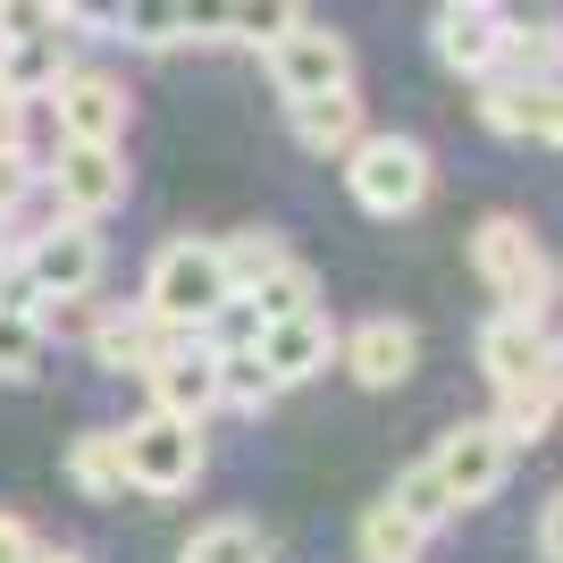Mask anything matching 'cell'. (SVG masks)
Segmentation results:
<instances>
[{
    "label": "cell",
    "mask_w": 563,
    "mask_h": 563,
    "mask_svg": "<svg viewBox=\"0 0 563 563\" xmlns=\"http://www.w3.org/2000/svg\"><path fill=\"white\" fill-rule=\"evenodd\" d=\"M161 329L177 336H202L219 320V303H235L228 269H219V235H168L161 253H152V269H143V295H135Z\"/></svg>",
    "instance_id": "obj_1"
},
{
    "label": "cell",
    "mask_w": 563,
    "mask_h": 563,
    "mask_svg": "<svg viewBox=\"0 0 563 563\" xmlns=\"http://www.w3.org/2000/svg\"><path fill=\"white\" fill-rule=\"evenodd\" d=\"M345 194H353V211L362 219H412L429 202V186H438V161H429V143L421 135H396V126H371V135L353 143L345 161Z\"/></svg>",
    "instance_id": "obj_2"
},
{
    "label": "cell",
    "mask_w": 563,
    "mask_h": 563,
    "mask_svg": "<svg viewBox=\"0 0 563 563\" xmlns=\"http://www.w3.org/2000/svg\"><path fill=\"white\" fill-rule=\"evenodd\" d=\"M471 278L496 295V311H555V253L514 211H488L471 228Z\"/></svg>",
    "instance_id": "obj_3"
},
{
    "label": "cell",
    "mask_w": 563,
    "mask_h": 563,
    "mask_svg": "<svg viewBox=\"0 0 563 563\" xmlns=\"http://www.w3.org/2000/svg\"><path fill=\"white\" fill-rule=\"evenodd\" d=\"M18 261H25V286L34 303H93L101 295V269H110V244H101L93 219H43V228L18 235Z\"/></svg>",
    "instance_id": "obj_4"
},
{
    "label": "cell",
    "mask_w": 563,
    "mask_h": 563,
    "mask_svg": "<svg viewBox=\"0 0 563 563\" xmlns=\"http://www.w3.org/2000/svg\"><path fill=\"white\" fill-rule=\"evenodd\" d=\"M118 446H126V496H194L202 488V471H211V438L194 421H168V412H143V421L118 429Z\"/></svg>",
    "instance_id": "obj_5"
},
{
    "label": "cell",
    "mask_w": 563,
    "mask_h": 563,
    "mask_svg": "<svg viewBox=\"0 0 563 563\" xmlns=\"http://www.w3.org/2000/svg\"><path fill=\"white\" fill-rule=\"evenodd\" d=\"M43 194H51V219H93L101 228L135 194V177H126V152H110V143H51Z\"/></svg>",
    "instance_id": "obj_6"
},
{
    "label": "cell",
    "mask_w": 563,
    "mask_h": 563,
    "mask_svg": "<svg viewBox=\"0 0 563 563\" xmlns=\"http://www.w3.org/2000/svg\"><path fill=\"white\" fill-rule=\"evenodd\" d=\"M43 101H51V143H110V152H126L135 101H126V85L110 68H68Z\"/></svg>",
    "instance_id": "obj_7"
},
{
    "label": "cell",
    "mask_w": 563,
    "mask_h": 563,
    "mask_svg": "<svg viewBox=\"0 0 563 563\" xmlns=\"http://www.w3.org/2000/svg\"><path fill=\"white\" fill-rule=\"evenodd\" d=\"M421 463L438 471V488L454 496V514L488 505V496L514 479V446H505V429H496V421H454L446 438L421 454Z\"/></svg>",
    "instance_id": "obj_8"
},
{
    "label": "cell",
    "mask_w": 563,
    "mask_h": 563,
    "mask_svg": "<svg viewBox=\"0 0 563 563\" xmlns=\"http://www.w3.org/2000/svg\"><path fill=\"white\" fill-rule=\"evenodd\" d=\"M261 68H269V85H278V101L295 110V101H320V93H345L353 85V43L336 34V25L303 18L278 51H261Z\"/></svg>",
    "instance_id": "obj_9"
},
{
    "label": "cell",
    "mask_w": 563,
    "mask_h": 563,
    "mask_svg": "<svg viewBox=\"0 0 563 563\" xmlns=\"http://www.w3.org/2000/svg\"><path fill=\"white\" fill-rule=\"evenodd\" d=\"M336 371L362 387V396H396L404 378L421 371V329L404 320V311H371V320H353L336 336Z\"/></svg>",
    "instance_id": "obj_10"
},
{
    "label": "cell",
    "mask_w": 563,
    "mask_h": 563,
    "mask_svg": "<svg viewBox=\"0 0 563 563\" xmlns=\"http://www.w3.org/2000/svg\"><path fill=\"white\" fill-rule=\"evenodd\" d=\"M143 396H152V412H168V421L211 429V412H219V353L202 345V336H177V345L143 371Z\"/></svg>",
    "instance_id": "obj_11"
},
{
    "label": "cell",
    "mask_w": 563,
    "mask_h": 563,
    "mask_svg": "<svg viewBox=\"0 0 563 563\" xmlns=\"http://www.w3.org/2000/svg\"><path fill=\"white\" fill-rule=\"evenodd\" d=\"M85 353H93V371H110V378H143L152 362H161L168 345H177V329H161L143 303H101V311H85Z\"/></svg>",
    "instance_id": "obj_12"
},
{
    "label": "cell",
    "mask_w": 563,
    "mask_h": 563,
    "mask_svg": "<svg viewBox=\"0 0 563 563\" xmlns=\"http://www.w3.org/2000/svg\"><path fill=\"white\" fill-rule=\"evenodd\" d=\"M547 311H488L479 320V336H471V353H479V378H488L496 396L505 387H530V378H547Z\"/></svg>",
    "instance_id": "obj_13"
},
{
    "label": "cell",
    "mask_w": 563,
    "mask_h": 563,
    "mask_svg": "<svg viewBox=\"0 0 563 563\" xmlns=\"http://www.w3.org/2000/svg\"><path fill=\"white\" fill-rule=\"evenodd\" d=\"M336 336L345 329L329 320V303L295 311V320H269V329H261V371L278 378V387H311V378H329Z\"/></svg>",
    "instance_id": "obj_14"
},
{
    "label": "cell",
    "mask_w": 563,
    "mask_h": 563,
    "mask_svg": "<svg viewBox=\"0 0 563 563\" xmlns=\"http://www.w3.org/2000/svg\"><path fill=\"white\" fill-rule=\"evenodd\" d=\"M429 51H438V68L479 85V76H496V59H505V34H496L488 9H438V18H429Z\"/></svg>",
    "instance_id": "obj_15"
},
{
    "label": "cell",
    "mask_w": 563,
    "mask_h": 563,
    "mask_svg": "<svg viewBox=\"0 0 563 563\" xmlns=\"http://www.w3.org/2000/svg\"><path fill=\"white\" fill-rule=\"evenodd\" d=\"M286 126H295V143H303L311 161H345L353 143L371 135V118H362V93H320V101H295L286 110Z\"/></svg>",
    "instance_id": "obj_16"
},
{
    "label": "cell",
    "mask_w": 563,
    "mask_h": 563,
    "mask_svg": "<svg viewBox=\"0 0 563 563\" xmlns=\"http://www.w3.org/2000/svg\"><path fill=\"white\" fill-rule=\"evenodd\" d=\"M68 34L59 25H34V34H9L0 43V93H18V101H43L59 76H68Z\"/></svg>",
    "instance_id": "obj_17"
},
{
    "label": "cell",
    "mask_w": 563,
    "mask_h": 563,
    "mask_svg": "<svg viewBox=\"0 0 563 563\" xmlns=\"http://www.w3.org/2000/svg\"><path fill=\"white\" fill-rule=\"evenodd\" d=\"M68 488L85 505H118L126 496V446H118V429H76L68 438Z\"/></svg>",
    "instance_id": "obj_18"
},
{
    "label": "cell",
    "mask_w": 563,
    "mask_h": 563,
    "mask_svg": "<svg viewBox=\"0 0 563 563\" xmlns=\"http://www.w3.org/2000/svg\"><path fill=\"white\" fill-rule=\"evenodd\" d=\"M421 555H429V530L412 514H396L387 496L362 505V521H353V563H421Z\"/></svg>",
    "instance_id": "obj_19"
},
{
    "label": "cell",
    "mask_w": 563,
    "mask_h": 563,
    "mask_svg": "<svg viewBox=\"0 0 563 563\" xmlns=\"http://www.w3.org/2000/svg\"><path fill=\"white\" fill-rule=\"evenodd\" d=\"M295 261V244H286L278 228H235V235H219V269H228V286L235 295H253L269 269H286Z\"/></svg>",
    "instance_id": "obj_20"
},
{
    "label": "cell",
    "mask_w": 563,
    "mask_h": 563,
    "mask_svg": "<svg viewBox=\"0 0 563 563\" xmlns=\"http://www.w3.org/2000/svg\"><path fill=\"white\" fill-rule=\"evenodd\" d=\"M43 371H51L43 311H0V387H34Z\"/></svg>",
    "instance_id": "obj_21"
},
{
    "label": "cell",
    "mask_w": 563,
    "mask_h": 563,
    "mask_svg": "<svg viewBox=\"0 0 563 563\" xmlns=\"http://www.w3.org/2000/svg\"><path fill=\"white\" fill-rule=\"evenodd\" d=\"M278 396H286V387L261 371V345L219 353V412H235V421H261V412H269Z\"/></svg>",
    "instance_id": "obj_22"
},
{
    "label": "cell",
    "mask_w": 563,
    "mask_h": 563,
    "mask_svg": "<svg viewBox=\"0 0 563 563\" xmlns=\"http://www.w3.org/2000/svg\"><path fill=\"white\" fill-rule=\"evenodd\" d=\"M555 412H563V404H555V387H547V378H530V387H505V396H496V412H488V421L496 429H505V446H539V438H547V429H555Z\"/></svg>",
    "instance_id": "obj_23"
},
{
    "label": "cell",
    "mask_w": 563,
    "mask_h": 563,
    "mask_svg": "<svg viewBox=\"0 0 563 563\" xmlns=\"http://www.w3.org/2000/svg\"><path fill=\"white\" fill-rule=\"evenodd\" d=\"M235 303H253V311H261V329H269V320H295V311H311V303H320V269H311V261L295 253L286 269H269V278H261L253 295H235Z\"/></svg>",
    "instance_id": "obj_24"
},
{
    "label": "cell",
    "mask_w": 563,
    "mask_h": 563,
    "mask_svg": "<svg viewBox=\"0 0 563 563\" xmlns=\"http://www.w3.org/2000/svg\"><path fill=\"white\" fill-rule=\"evenodd\" d=\"M303 18H311V0H235L228 43H235V51H278Z\"/></svg>",
    "instance_id": "obj_25"
},
{
    "label": "cell",
    "mask_w": 563,
    "mask_h": 563,
    "mask_svg": "<svg viewBox=\"0 0 563 563\" xmlns=\"http://www.w3.org/2000/svg\"><path fill=\"white\" fill-rule=\"evenodd\" d=\"M177 563H269V539H261L244 514H219V521H202V530L186 539Z\"/></svg>",
    "instance_id": "obj_26"
},
{
    "label": "cell",
    "mask_w": 563,
    "mask_h": 563,
    "mask_svg": "<svg viewBox=\"0 0 563 563\" xmlns=\"http://www.w3.org/2000/svg\"><path fill=\"white\" fill-rule=\"evenodd\" d=\"M387 505H396V514H412V521L429 530V539L463 521V514H454V496L438 488V471H429V463H404V471H396V488H387Z\"/></svg>",
    "instance_id": "obj_27"
},
{
    "label": "cell",
    "mask_w": 563,
    "mask_h": 563,
    "mask_svg": "<svg viewBox=\"0 0 563 563\" xmlns=\"http://www.w3.org/2000/svg\"><path fill=\"white\" fill-rule=\"evenodd\" d=\"M505 51L514 43H563V0H488Z\"/></svg>",
    "instance_id": "obj_28"
},
{
    "label": "cell",
    "mask_w": 563,
    "mask_h": 563,
    "mask_svg": "<svg viewBox=\"0 0 563 563\" xmlns=\"http://www.w3.org/2000/svg\"><path fill=\"white\" fill-rule=\"evenodd\" d=\"M110 43H126V51H177V0H126Z\"/></svg>",
    "instance_id": "obj_29"
},
{
    "label": "cell",
    "mask_w": 563,
    "mask_h": 563,
    "mask_svg": "<svg viewBox=\"0 0 563 563\" xmlns=\"http://www.w3.org/2000/svg\"><path fill=\"white\" fill-rule=\"evenodd\" d=\"M521 143H547V152H563V76L521 85Z\"/></svg>",
    "instance_id": "obj_30"
},
{
    "label": "cell",
    "mask_w": 563,
    "mask_h": 563,
    "mask_svg": "<svg viewBox=\"0 0 563 563\" xmlns=\"http://www.w3.org/2000/svg\"><path fill=\"white\" fill-rule=\"evenodd\" d=\"M479 126L505 143H521V85L514 76H479Z\"/></svg>",
    "instance_id": "obj_31"
},
{
    "label": "cell",
    "mask_w": 563,
    "mask_h": 563,
    "mask_svg": "<svg viewBox=\"0 0 563 563\" xmlns=\"http://www.w3.org/2000/svg\"><path fill=\"white\" fill-rule=\"evenodd\" d=\"M43 194V168H34V152H0V219L18 228V211Z\"/></svg>",
    "instance_id": "obj_32"
},
{
    "label": "cell",
    "mask_w": 563,
    "mask_h": 563,
    "mask_svg": "<svg viewBox=\"0 0 563 563\" xmlns=\"http://www.w3.org/2000/svg\"><path fill=\"white\" fill-rule=\"evenodd\" d=\"M235 0H177V43H228Z\"/></svg>",
    "instance_id": "obj_33"
},
{
    "label": "cell",
    "mask_w": 563,
    "mask_h": 563,
    "mask_svg": "<svg viewBox=\"0 0 563 563\" xmlns=\"http://www.w3.org/2000/svg\"><path fill=\"white\" fill-rule=\"evenodd\" d=\"M118 9H126V0H59L51 18H59V34H93V43H110V34H118Z\"/></svg>",
    "instance_id": "obj_34"
},
{
    "label": "cell",
    "mask_w": 563,
    "mask_h": 563,
    "mask_svg": "<svg viewBox=\"0 0 563 563\" xmlns=\"http://www.w3.org/2000/svg\"><path fill=\"white\" fill-rule=\"evenodd\" d=\"M202 345H211V353H244V345H261V311H253V303H219V320L202 329Z\"/></svg>",
    "instance_id": "obj_35"
},
{
    "label": "cell",
    "mask_w": 563,
    "mask_h": 563,
    "mask_svg": "<svg viewBox=\"0 0 563 563\" xmlns=\"http://www.w3.org/2000/svg\"><path fill=\"white\" fill-rule=\"evenodd\" d=\"M530 539H539V563H563V479L547 488V505H539V530H530Z\"/></svg>",
    "instance_id": "obj_36"
},
{
    "label": "cell",
    "mask_w": 563,
    "mask_h": 563,
    "mask_svg": "<svg viewBox=\"0 0 563 563\" xmlns=\"http://www.w3.org/2000/svg\"><path fill=\"white\" fill-rule=\"evenodd\" d=\"M34 555H43L34 521H25V514H0V563H34Z\"/></svg>",
    "instance_id": "obj_37"
},
{
    "label": "cell",
    "mask_w": 563,
    "mask_h": 563,
    "mask_svg": "<svg viewBox=\"0 0 563 563\" xmlns=\"http://www.w3.org/2000/svg\"><path fill=\"white\" fill-rule=\"evenodd\" d=\"M25 126H34V101L0 93V152H25Z\"/></svg>",
    "instance_id": "obj_38"
},
{
    "label": "cell",
    "mask_w": 563,
    "mask_h": 563,
    "mask_svg": "<svg viewBox=\"0 0 563 563\" xmlns=\"http://www.w3.org/2000/svg\"><path fill=\"white\" fill-rule=\"evenodd\" d=\"M547 387H555V404H563V329L547 336Z\"/></svg>",
    "instance_id": "obj_39"
},
{
    "label": "cell",
    "mask_w": 563,
    "mask_h": 563,
    "mask_svg": "<svg viewBox=\"0 0 563 563\" xmlns=\"http://www.w3.org/2000/svg\"><path fill=\"white\" fill-rule=\"evenodd\" d=\"M34 563H93V555H85V547H43Z\"/></svg>",
    "instance_id": "obj_40"
},
{
    "label": "cell",
    "mask_w": 563,
    "mask_h": 563,
    "mask_svg": "<svg viewBox=\"0 0 563 563\" xmlns=\"http://www.w3.org/2000/svg\"><path fill=\"white\" fill-rule=\"evenodd\" d=\"M438 9H488V0H438Z\"/></svg>",
    "instance_id": "obj_41"
},
{
    "label": "cell",
    "mask_w": 563,
    "mask_h": 563,
    "mask_svg": "<svg viewBox=\"0 0 563 563\" xmlns=\"http://www.w3.org/2000/svg\"><path fill=\"white\" fill-rule=\"evenodd\" d=\"M9 244H18V235H9V219H0V253H9Z\"/></svg>",
    "instance_id": "obj_42"
},
{
    "label": "cell",
    "mask_w": 563,
    "mask_h": 563,
    "mask_svg": "<svg viewBox=\"0 0 563 563\" xmlns=\"http://www.w3.org/2000/svg\"><path fill=\"white\" fill-rule=\"evenodd\" d=\"M0 9H9V0H0ZM0 43H9V34H0Z\"/></svg>",
    "instance_id": "obj_43"
}]
</instances>
